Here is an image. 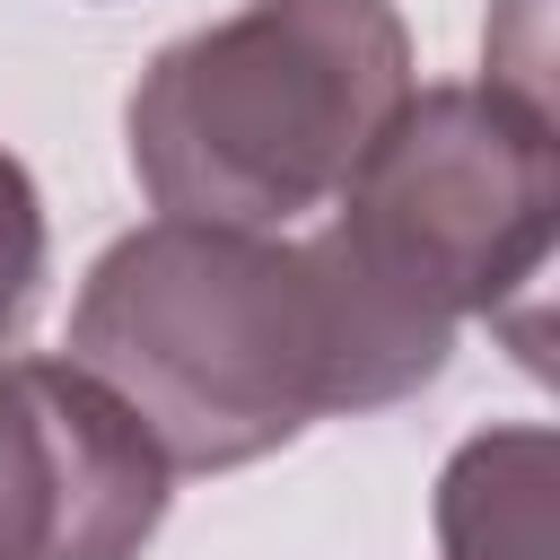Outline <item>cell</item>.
Segmentation results:
<instances>
[{"mask_svg":"<svg viewBox=\"0 0 560 560\" xmlns=\"http://www.w3.org/2000/svg\"><path fill=\"white\" fill-rule=\"evenodd\" d=\"M332 201V228L306 245L341 298L359 394L385 411L446 376L472 315L499 324L516 298H542L560 228L551 105L516 79L411 88Z\"/></svg>","mask_w":560,"mask_h":560,"instance_id":"cell-1","label":"cell"},{"mask_svg":"<svg viewBox=\"0 0 560 560\" xmlns=\"http://www.w3.org/2000/svg\"><path fill=\"white\" fill-rule=\"evenodd\" d=\"M70 368H88L166 455V472H236L306 420L359 411L341 298L306 236L149 219L114 236L70 298Z\"/></svg>","mask_w":560,"mask_h":560,"instance_id":"cell-2","label":"cell"},{"mask_svg":"<svg viewBox=\"0 0 560 560\" xmlns=\"http://www.w3.org/2000/svg\"><path fill=\"white\" fill-rule=\"evenodd\" d=\"M411 88L394 0H245L140 70L122 140L158 219L289 236L359 175Z\"/></svg>","mask_w":560,"mask_h":560,"instance_id":"cell-3","label":"cell"},{"mask_svg":"<svg viewBox=\"0 0 560 560\" xmlns=\"http://www.w3.org/2000/svg\"><path fill=\"white\" fill-rule=\"evenodd\" d=\"M175 472L70 359H0V560H140Z\"/></svg>","mask_w":560,"mask_h":560,"instance_id":"cell-4","label":"cell"},{"mask_svg":"<svg viewBox=\"0 0 560 560\" xmlns=\"http://www.w3.org/2000/svg\"><path fill=\"white\" fill-rule=\"evenodd\" d=\"M560 438L542 420L481 429L438 472V560H551Z\"/></svg>","mask_w":560,"mask_h":560,"instance_id":"cell-5","label":"cell"},{"mask_svg":"<svg viewBox=\"0 0 560 560\" xmlns=\"http://www.w3.org/2000/svg\"><path fill=\"white\" fill-rule=\"evenodd\" d=\"M44 262H52L44 192H35V175L0 149V341L26 332V315H35V298H44Z\"/></svg>","mask_w":560,"mask_h":560,"instance_id":"cell-6","label":"cell"}]
</instances>
